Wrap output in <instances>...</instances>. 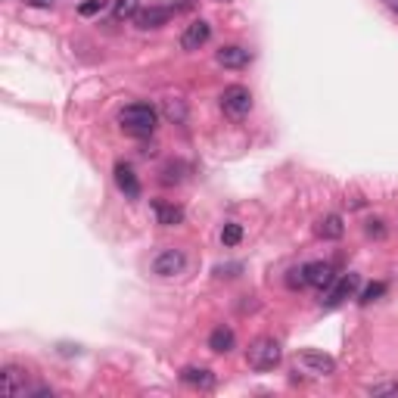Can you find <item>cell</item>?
Listing matches in <instances>:
<instances>
[{
    "instance_id": "obj_3",
    "label": "cell",
    "mask_w": 398,
    "mask_h": 398,
    "mask_svg": "<svg viewBox=\"0 0 398 398\" xmlns=\"http://www.w3.org/2000/svg\"><path fill=\"white\" fill-rule=\"evenodd\" d=\"M221 109L231 118H243V115H249V109H252V94L243 84H231V88L221 94Z\"/></svg>"
},
{
    "instance_id": "obj_4",
    "label": "cell",
    "mask_w": 398,
    "mask_h": 398,
    "mask_svg": "<svg viewBox=\"0 0 398 398\" xmlns=\"http://www.w3.org/2000/svg\"><path fill=\"white\" fill-rule=\"evenodd\" d=\"M295 367H302L305 374H315V377H330L336 370V361L324 352H315V349H305L295 355Z\"/></svg>"
},
{
    "instance_id": "obj_8",
    "label": "cell",
    "mask_w": 398,
    "mask_h": 398,
    "mask_svg": "<svg viewBox=\"0 0 398 398\" xmlns=\"http://www.w3.org/2000/svg\"><path fill=\"white\" fill-rule=\"evenodd\" d=\"M215 59H218V66H224V69H246V66L252 63V53L240 44H231V47L218 50Z\"/></svg>"
},
{
    "instance_id": "obj_10",
    "label": "cell",
    "mask_w": 398,
    "mask_h": 398,
    "mask_svg": "<svg viewBox=\"0 0 398 398\" xmlns=\"http://www.w3.org/2000/svg\"><path fill=\"white\" fill-rule=\"evenodd\" d=\"M115 187L122 190L128 199L140 197V181H137V174H134V168L128 162H118L115 165Z\"/></svg>"
},
{
    "instance_id": "obj_26",
    "label": "cell",
    "mask_w": 398,
    "mask_h": 398,
    "mask_svg": "<svg viewBox=\"0 0 398 398\" xmlns=\"http://www.w3.org/2000/svg\"><path fill=\"white\" fill-rule=\"evenodd\" d=\"M383 4H386L389 10H392V13H398V0H383Z\"/></svg>"
},
{
    "instance_id": "obj_17",
    "label": "cell",
    "mask_w": 398,
    "mask_h": 398,
    "mask_svg": "<svg viewBox=\"0 0 398 398\" xmlns=\"http://www.w3.org/2000/svg\"><path fill=\"white\" fill-rule=\"evenodd\" d=\"M140 0H115V19H131V16H137L140 10Z\"/></svg>"
},
{
    "instance_id": "obj_15",
    "label": "cell",
    "mask_w": 398,
    "mask_h": 398,
    "mask_svg": "<svg viewBox=\"0 0 398 398\" xmlns=\"http://www.w3.org/2000/svg\"><path fill=\"white\" fill-rule=\"evenodd\" d=\"M168 16H172V10H165V6H150V10H140L134 19H137L140 28H159V25L168 22Z\"/></svg>"
},
{
    "instance_id": "obj_1",
    "label": "cell",
    "mask_w": 398,
    "mask_h": 398,
    "mask_svg": "<svg viewBox=\"0 0 398 398\" xmlns=\"http://www.w3.org/2000/svg\"><path fill=\"white\" fill-rule=\"evenodd\" d=\"M156 109L150 103H131L122 109V115H118V122H122V128L134 134V137H150L152 131H156Z\"/></svg>"
},
{
    "instance_id": "obj_11",
    "label": "cell",
    "mask_w": 398,
    "mask_h": 398,
    "mask_svg": "<svg viewBox=\"0 0 398 398\" xmlns=\"http://www.w3.org/2000/svg\"><path fill=\"white\" fill-rule=\"evenodd\" d=\"M358 274H345L340 283H333V290H330V295H327V308H336V305H342L345 299H352L355 295V290H358Z\"/></svg>"
},
{
    "instance_id": "obj_6",
    "label": "cell",
    "mask_w": 398,
    "mask_h": 398,
    "mask_svg": "<svg viewBox=\"0 0 398 398\" xmlns=\"http://www.w3.org/2000/svg\"><path fill=\"white\" fill-rule=\"evenodd\" d=\"M0 389H4V395L10 398H19L28 392V379H25V370L16 367V364H6L4 370H0Z\"/></svg>"
},
{
    "instance_id": "obj_19",
    "label": "cell",
    "mask_w": 398,
    "mask_h": 398,
    "mask_svg": "<svg viewBox=\"0 0 398 398\" xmlns=\"http://www.w3.org/2000/svg\"><path fill=\"white\" fill-rule=\"evenodd\" d=\"M165 115L172 118V122L181 125L184 118H187V106H184L181 100H165Z\"/></svg>"
},
{
    "instance_id": "obj_16",
    "label": "cell",
    "mask_w": 398,
    "mask_h": 398,
    "mask_svg": "<svg viewBox=\"0 0 398 398\" xmlns=\"http://www.w3.org/2000/svg\"><path fill=\"white\" fill-rule=\"evenodd\" d=\"M342 234H345V224L340 215H324L318 221V236H324V240H340Z\"/></svg>"
},
{
    "instance_id": "obj_18",
    "label": "cell",
    "mask_w": 398,
    "mask_h": 398,
    "mask_svg": "<svg viewBox=\"0 0 398 398\" xmlns=\"http://www.w3.org/2000/svg\"><path fill=\"white\" fill-rule=\"evenodd\" d=\"M243 240V227L240 224H224L221 227V243H224V246H236V243H240Z\"/></svg>"
},
{
    "instance_id": "obj_20",
    "label": "cell",
    "mask_w": 398,
    "mask_h": 398,
    "mask_svg": "<svg viewBox=\"0 0 398 398\" xmlns=\"http://www.w3.org/2000/svg\"><path fill=\"white\" fill-rule=\"evenodd\" d=\"M184 181V165L181 162H168L162 168V184H181Z\"/></svg>"
},
{
    "instance_id": "obj_21",
    "label": "cell",
    "mask_w": 398,
    "mask_h": 398,
    "mask_svg": "<svg viewBox=\"0 0 398 398\" xmlns=\"http://www.w3.org/2000/svg\"><path fill=\"white\" fill-rule=\"evenodd\" d=\"M383 293H386V283H370L367 290L361 293V302L367 305V302H374V299H379V295H383Z\"/></svg>"
},
{
    "instance_id": "obj_25",
    "label": "cell",
    "mask_w": 398,
    "mask_h": 398,
    "mask_svg": "<svg viewBox=\"0 0 398 398\" xmlns=\"http://www.w3.org/2000/svg\"><path fill=\"white\" fill-rule=\"evenodd\" d=\"M25 4H28V6H50L53 0H25Z\"/></svg>"
},
{
    "instance_id": "obj_13",
    "label": "cell",
    "mask_w": 398,
    "mask_h": 398,
    "mask_svg": "<svg viewBox=\"0 0 398 398\" xmlns=\"http://www.w3.org/2000/svg\"><path fill=\"white\" fill-rule=\"evenodd\" d=\"M234 345H236V336H234L231 327H215V330H211V336H209V349L211 352L224 355V352H231Z\"/></svg>"
},
{
    "instance_id": "obj_24",
    "label": "cell",
    "mask_w": 398,
    "mask_h": 398,
    "mask_svg": "<svg viewBox=\"0 0 398 398\" xmlns=\"http://www.w3.org/2000/svg\"><path fill=\"white\" fill-rule=\"evenodd\" d=\"M367 234L370 236H383V221H367Z\"/></svg>"
},
{
    "instance_id": "obj_9",
    "label": "cell",
    "mask_w": 398,
    "mask_h": 398,
    "mask_svg": "<svg viewBox=\"0 0 398 398\" xmlns=\"http://www.w3.org/2000/svg\"><path fill=\"white\" fill-rule=\"evenodd\" d=\"M209 38H211V25H209V22H202V19H197V22H190L187 28H184L181 47H184V50H199Z\"/></svg>"
},
{
    "instance_id": "obj_5",
    "label": "cell",
    "mask_w": 398,
    "mask_h": 398,
    "mask_svg": "<svg viewBox=\"0 0 398 398\" xmlns=\"http://www.w3.org/2000/svg\"><path fill=\"white\" fill-rule=\"evenodd\" d=\"M184 268H187V256L181 249H162L152 258V274H159V277H174Z\"/></svg>"
},
{
    "instance_id": "obj_12",
    "label": "cell",
    "mask_w": 398,
    "mask_h": 398,
    "mask_svg": "<svg viewBox=\"0 0 398 398\" xmlns=\"http://www.w3.org/2000/svg\"><path fill=\"white\" fill-rule=\"evenodd\" d=\"M152 211H156V221L162 224V227H174V224H181L184 221V209L181 206H174V202H152Z\"/></svg>"
},
{
    "instance_id": "obj_7",
    "label": "cell",
    "mask_w": 398,
    "mask_h": 398,
    "mask_svg": "<svg viewBox=\"0 0 398 398\" xmlns=\"http://www.w3.org/2000/svg\"><path fill=\"white\" fill-rule=\"evenodd\" d=\"M305 281H308V286L327 290V286L336 283L333 265H330V261H311V265H305Z\"/></svg>"
},
{
    "instance_id": "obj_23",
    "label": "cell",
    "mask_w": 398,
    "mask_h": 398,
    "mask_svg": "<svg viewBox=\"0 0 398 398\" xmlns=\"http://www.w3.org/2000/svg\"><path fill=\"white\" fill-rule=\"evenodd\" d=\"M103 6H106L103 0H88V4H81V6H78V13H81V16H94V13L103 10Z\"/></svg>"
},
{
    "instance_id": "obj_27",
    "label": "cell",
    "mask_w": 398,
    "mask_h": 398,
    "mask_svg": "<svg viewBox=\"0 0 398 398\" xmlns=\"http://www.w3.org/2000/svg\"><path fill=\"white\" fill-rule=\"evenodd\" d=\"M224 4H227V0H224Z\"/></svg>"
},
{
    "instance_id": "obj_14",
    "label": "cell",
    "mask_w": 398,
    "mask_h": 398,
    "mask_svg": "<svg viewBox=\"0 0 398 398\" xmlns=\"http://www.w3.org/2000/svg\"><path fill=\"white\" fill-rule=\"evenodd\" d=\"M181 379L197 389H211L215 386V374H211L209 367H184L181 370Z\"/></svg>"
},
{
    "instance_id": "obj_2",
    "label": "cell",
    "mask_w": 398,
    "mask_h": 398,
    "mask_svg": "<svg viewBox=\"0 0 398 398\" xmlns=\"http://www.w3.org/2000/svg\"><path fill=\"white\" fill-rule=\"evenodd\" d=\"M281 358H283V349L274 336H258L246 349V364L252 370H274L281 364Z\"/></svg>"
},
{
    "instance_id": "obj_22",
    "label": "cell",
    "mask_w": 398,
    "mask_h": 398,
    "mask_svg": "<svg viewBox=\"0 0 398 398\" xmlns=\"http://www.w3.org/2000/svg\"><path fill=\"white\" fill-rule=\"evenodd\" d=\"M286 286H293V290H295V286H299V290H302V286H308V281H305V268H293L290 277H286Z\"/></svg>"
}]
</instances>
